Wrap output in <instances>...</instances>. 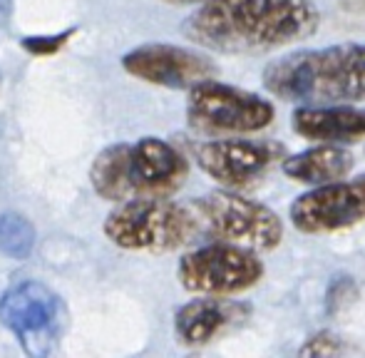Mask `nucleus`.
<instances>
[{"label": "nucleus", "mask_w": 365, "mask_h": 358, "mask_svg": "<svg viewBox=\"0 0 365 358\" xmlns=\"http://www.w3.org/2000/svg\"><path fill=\"white\" fill-rule=\"evenodd\" d=\"M318 23L311 0H204L184 35L214 53L261 55L311 38Z\"/></svg>", "instance_id": "nucleus-1"}, {"label": "nucleus", "mask_w": 365, "mask_h": 358, "mask_svg": "<svg viewBox=\"0 0 365 358\" xmlns=\"http://www.w3.org/2000/svg\"><path fill=\"white\" fill-rule=\"evenodd\" d=\"M264 88L298 105L365 100V45L296 50L264 68Z\"/></svg>", "instance_id": "nucleus-2"}, {"label": "nucleus", "mask_w": 365, "mask_h": 358, "mask_svg": "<svg viewBox=\"0 0 365 358\" xmlns=\"http://www.w3.org/2000/svg\"><path fill=\"white\" fill-rule=\"evenodd\" d=\"M197 217L164 197H137L120 202L105 219V237L130 252H174L192 242Z\"/></svg>", "instance_id": "nucleus-3"}, {"label": "nucleus", "mask_w": 365, "mask_h": 358, "mask_svg": "<svg viewBox=\"0 0 365 358\" xmlns=\"http://www.w3.org/2000/svg\"><path fill=\"white\" fill-rule=\"evenodd\" d=\"M65 304L43 281L25 279L0 296V324L28 358H50L65 331Z\"/></svg>", "instance_id": "nucleus-4"}, {"label": "nucleus", "mask_w": 365, "mask_h": 358, "mask_svg": "<svg viewBox=\"0 0 365 358\" xmlns=\"http://www.w3.org/2000/svg\"><path fill=\"white\" fill-rule=\"evenodd\" d=\"M187 120L194 130L212 135H249L274 122L276 110L256 92L209 78L189 88Z\"/></svg>", "instance_id": "nucleus-5"}, {"label": "nucleus", "mask_w": 365, "mask_h": 358, "mask_svg": "<svg viewBox=\"0 0 365 358\" xmlns=\"http://www.w3.org/2000/svg\"><path fill=\"white\" fill-rule=\"evenodd\" d=\"M194 209L219 242L251 252H271L284 239L279 214L236 192H209L194 202Z\"/></svg>", "instance_id": "nucleus-6"}, {"label": "nucleus", "mask_w": 365, "mask_h": 358, "mask_svg": "<svg viewBox=\"0 0 365 358\" xmlns=\"http://www.w3.org/2000/svg\"><path fill=\"white\" fill-rule=\"evenodd\" d=\"M177 276L192 294L234 296L259 284L264 264L251 249L217 242L184 254Z\"/></svg>", "instance_id": "nucleus-7"}, {"label": "nucleus", "mask_w": 365, "mask_h": 358, "mask_svg": "<svg viewBox=\"0 0 365 358\" xmlns=\"http://www.w3.org/2000/svg\"><path fill=\"white\" fill-rule=\"evenodd\" d=\"M284 157L286 147L274 140H214L194 150V160L204 175L231 189L254 184L284 162Z\"/></svg>", "instance_id": "nucleus-8"}, {"label": "nucleus", "mask_w": 365, "mask_h": 358, "mask_svg": "<svg viewBox=\"0 0 365 358\" xmlns=\"http://www.w3.org/2000/svg\"><path fill=\"white\" fill-rule=\"evenodd\" d=\"M122 70L154 88L189 90L217 75V65L207 55L172 43H147L122 58Z\"/></svg>", "instance_id": "nucleus-9"}, {"label": "nucleus", "mask_w": 365, "mask_h": 358, "mask_svg": "<svg viewBox=\"0 0 365 358\" xmlns=\"http://www.w3.org/2000/svg\"><path fill=\"white\" fill-rule=\"evenodd\" d=\"M291 222L303 234H331L365 222V175L301 194L291 204Z\"/></svg>", "instance_id": "nucleus-10"}, {"label": "nucleus", "mask_w": 365, "mask_h": 358, "mask_svg": "<svg viewBox=\"0 0 365 358\" xmlns=\"http://www.w3.org/2000/svg\"><path fill=\"white\" fill-rule=\"evenodd\" d=\"M189 162L182 152L159 137H142L127 145V184L130 199L167 197L184 184Z\"/></svg>", "instance_id": "nucleus-11"}, {"label": "nucleus", "mask_w": 365, "mask_h": 358, "mask_svg": "<svg viewBox=\"0 0 365 358\" xmlns=\"http://www.w3.org/2000/svg\"><path fill=\"white\" fill-rule=\"evenodd\" d=\"M251 309L239 301L197 299L174 314V331L184 346H207L221 334L249 319Z\"/></svg>", "instance_id": "nucleus-12"}, {"label": "nucleus", "mask_w": 365, "mask_h": 358, "mask_svg": "<svg viewBox=\"0 0 365 358\" xmlns=\"http://www.w3.org/2000/svg\"><path fill=\"white\" fill-rule=\"evenodd\" d=\"M293 130L311 142L365 140V110L351 105H298Z\"/></svg>", "instance_id": "nucleus-13"}, {"label": "nucleus", "mask_w": 365, "mask_h": 358, "mask_svg": "<svg viewBox=\"0 0 365 358\" xmlns=\"http://www.w3.org/2000/svg\"><path fill=\"white\" fill-rule=\"evenodd\" d=\"M353 170V155L343 147L321 145L303 150L298 155L284 157V175L293 182L308 184V187H321V184L338 182Z\"/></svg>", "instance_id": "nucleus-14"}, {"label": "nucleus", "mask_w": 365, "mask_h": 358, "mask_svg": "<svg viewBox=\"0 0 365 358\" xmlns=\"http://www.w3.org/2000/svg\"><path fill=\"white\" fill-rule=\"evenodd\" d=\"M90 184L97 197L107 202H127L130 184H127V142H117L100 152L92 160Z\"/></svg>", "instance_id": "nucleus-15"}, {"label": "nucleus", "mask_w": 365, "mask_h": 358, "mask_svg": "<svg viewBox=\"0 0 365 358\" xmlns=\"http://www.w3.org/2000/svg\"><path fill=\"white\" fill-rule=\"evenodd\" d=\"M35 247V227L15 212L0 214V254L8 259H28Z\"/></svg>", "instance_id": "nucleus-16"}, {"label": "nucleus", "mask_w": 365, "mask_h": 358, "mask_svg": "<svg viewBox=\"0 0 365 358\" xmlns=\"http://www.w3.org/2000/svg\"><path fill=\"white\" fill-rule=\"evenodd\" d=\"M346 354V344L333 331H318L308 336L298 349V358H341Z\"/></svg>", "instance_id": "nucleus-17"}, {"label": "nucleus", "mask_w": 365, "mask_h": 358, "mask_svg": "<svg viewBox=\"0 0 365 358\" xmlns=\"http://www.w3.org/2000/svg\"><path fill=\"white\" fill-rule=\"evenodd\" d=\"M358 301V284L353 276H336L326 289V314L336 316Z\"/></svg>", "instance_id": "nucleus-18"}, {"label": "nucleus", "mask_w": 365, "mask_h": 358, "mask_svg": "<svg viewBox=\"0 0 365 358\" xmlns=\"http://www.w3.org/2000/svg\"><path fill=\"white\" fill-rule=\"evenodd\" d=\"M75 33H77L75 28H68V30H63V33H55V35H28V38L20 40V48H23L25 53L35 55V58H48V55L60 53Z\"/></svg>", "instance_id": "nucleus-19"}, {"label": "nucleus", "mask_w": 365, "mask_h": 358, "mask_svg": "<svg viewBox=\"0 0 365 358\" xmlns=\"http://www.w3.org/2000/svg\"><path fill=\"white\" fill-rule=\"evenodd\" d=\"M10 18H13V0H0V30L10 28Z\"/></svg>", "instance_id": "nucleus-20"}, {"label": "nucleus", "mask_w": 365, "mask_h": 358, "mask_svg": "<svg viewBox=\"0 0 365 358\" xmlns=\"http://www.w3.org/2000/svg\"><path fill=\"white\" fill-rule=\"evenodd\" d=\"M162 3H167V5H202L204 0H162Z\"/></svg>", "instance_id": "nucleus-21"}]
</instances>
